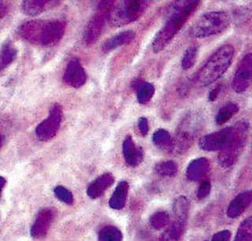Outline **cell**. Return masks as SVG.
Segmentation results:
<instances>
[{
  "mask_svg": "<svg viewBox=\"0 0 252 241\" xmlns=\"http://www.w3.org/2000/svg\"><path fill=\"white\" fill-rule=\"evenodd\" d=\"M185 227L186 224L176 220L163 232L161 236L159 237L158 241H179L183 235Z\"/></svg>",
  "mask_w": 252,
  "mask_h": 241,
  "instance_id": "obj_25",
  "label": "cell"
},
{
  "mask_svg": "<svg viewBox=\"0 0 252 241\" xmlns=\"http://www.w3.org/2000/svg\"><path fill=\"white\" fill-rule=\"evenodd\" d=\"M153 142L156 147L165 151H173L174 139L171 134L165 129H158L153 133Z\"/></svg>",
  "mask_w": 252,
  "mask_h": 241,
  "instance_id": "obj_22",
  "label": "cell"
},
{
  "mask_svg": "<svg viewBox=\"0 0 252 241\" xmlns=\"http://www.w3.org/2000/svg\"><path fill=\"white\" fill-rule=\"evenodd\" d=\"M55 217L53 209L45 208L38 212L36 219L32 226L31 235L34 239L43 238L48 233Z\"/></svg>",
  "mask_w": 252,
  "mask_h": 241,
  "instance_id": "obj_13",
  "label": "cell"
},
{
  "mask_svg": "<svg viewBox=\"0 0 252 241\" xmlns=\"http://www.w3.org/2000/svg\"><path fill=\"white\" fill-rule=\"evenodd\" d=\"M99 241H122L123 234L115 226H105L101 229L98 235Z\"/></svg>",
  "mask_w": 252,
  "mask_h": 241,
  "instance_id": "obj_28",
  "label": "cell"
},
{
  "mask_svg": "<svg viewBox=\"0 0 252 241\" xmlns=\"http://www.w3.org/2000/svg\"><path fill=\"white\" fill-rule=\"evenodd\" d=\"M198 50L199 48L197 45H191L190 47L187 49V51L185 52L184 56L181 60V67L183 69H189L194 66L197 56H198Z\"/></svg>",
  "mask_w": 252,
  "mask_h": 241,
  "instance_id": "obj_30",
  "label": "cell"
},
{
  "mask_svg": "<svg viewBox=\"0 0 252 241\" xmlns=\"http://www.w3.org/2000/svg\"><path fill=\"white\" fill-rule=\"evenodd\" d=\"M17 55V51L16 47L12 44V42H6L3 44L0 53V68L1 70H4L5 68L10 66L14 60H16Z\"/></svg>",
  "mask_w": 252,
  "mask_h": 241,
  "instance_id": "obj_23",
  "label": "cell"
},
{
  "mask_svg": "<svg viewBox=\"0 0 252 241\" xmlns=\"http://www.w3.org/2000/svg\"><path fill=\"white\" fill-rule=\"evenodd\" d=\"M249 134V123L246 120H241L233 126V134L230 142L222 151H220L218 161L222 168L233 166L242 155Z\"/></svg>",
  "mask_w": 252,
  "mask_h": 241,
  "instance_id": "obj_5",
  "label": "cell"
},
{
  "mask_svg": "<svg viewBox=\"0 0 252 241\" xmlns=\"http://www.w3.org/2000/svg\"><path fill=\"white\" fill-rule=\"evenodd\" d=\"M123 154L126 162L131 168H136L143 160L144 153L141 147L136 146L132 137L128 135L123 142Z\"/></svg>",
  "mask_w": 252,
  "mask_h": 241,
  "instance_id": "obj_14",
  "label": "cell"
},
{
  "mask_svg": "<svg viewBox=\"0 0 252 241\" xmlns=\"http://www.w3.org/2000/svg\"><path fill=\"white\" fill-rule=\"evenodd\" d=\"M231 23V17L224 11H211L200 16L190 29L194 38H207L224 31Z\"/></svg>",
  "mask_w": 252,
  "mask_h": 241,
  "instance_id": "obj_4",
  "label": "cell"
},
{
  "mask_svg": "<svg viewBox=\"0 0 252 241\" xmlns=\"http://www.w3.org/2000/svg\"><path fill=\"white\" fill-rule=\"evenodd\" d=\"M204 125V118L199 113H191L187 115L180 121L176 139L174 140V151L182 153L189 150L193 144L195 137Z\"/></svg>",
  "mask_w": 252,
  "mask_h": 241,
  "instance_id": "obj_7",
  "label": "cell"
},
{
  "mask_svg": "<svg viewBox=\"0 0 252 241\" xmlns=\"http://www.w3.org/2000/svg\"><path fill=\"white\" fill-rule=\"evenodd\" d=\"M252 84V53H248L237 68L232 79V88L237 93H243Z\"/></svg>",
  "mask_w": 252,
  "mask_h": 241,
  "instance_id": "obj_10",
  "label": "cell"
},
{
  "mask_svg": "<svg viewBox=\"0 0 252 241\" xmlns=\"http://www.w3.org/2000/svg\"><path fill=\"white\" fill-rule=\"evenodd\" d=\"M231 237V232L225 230V231H221L215 234L210 241H230Z\"/></svg>",
  "mask_w": 252,
  "mask_h": 241,
  "instance_id": "obj_35",
  "label": "cell"
},
{
  "mask_svg": "<svg viewBox=\"0 0 252 241\" xmlns=\"http://www.w3.org/2000/svg\"><path fill=\"white\" fill-rule=\"evenodd\" d=\"M252 204V190L242 192L232 200L228 207L227 214L230 218H237Z\"/></svg>",
  "mask_w": 252,
  "mask_h": 241,
  "instance_id": "obj_18",
  "label": "cell"
},
{
  "mask_svg": "<svg viewBox=\"0 0 252 241\" xmlns=\"http://www.w3.org/2000/svg\"><path fill=\"white\" fill-rule=\"evenodd\" d=\"M1 190L3 191L4 188H5V183H6V181H5V179L3 178V177H1Z\"/></svg>",
  "mask_w": 252,
  "mask_h": 241,
  "instance_id": "obj_38",
  "label": "cell"
},
{
  "mask_svg": "<svg viewBox=\"0 0 252 241\" xmlns=\"http://www.w3.org/2000/svg\"><path fill=\"white\" fill-rule=\"evenodd\" d=\"M211 183L209 180L205 179L200 183L199 187L197 190V198L204 199L210 194Z\"/></svg>",
  "mask_w": 252,
  "mask_h": 241,
  "instance_id": "obj_33",
  "label": "cell"
},
{
  "mask_svg": "<svg viewBox=\"0 0 252 241\" xmlns=\"http://www.w3.org/2000/svg\"><path fill=\"white\" fill-rule=\"evenodd\" d=\"M149 2L144 0H125L116 2L108 15L114 27H125L138 20L147 9Z\"/></svg>",
  "mask_w": 252,
  "mask_h": 241,
  "instance_id": "obj_6",
  "label": "cell"
},
{
  "mask_svg": "<svg viewBox=\"0 0 252 241\" xmlns=\"http://www.w3.org/2000/svg\"><path fill=\"white\" fill-rule=\"evenodd\" d=\"M114 182L115 178L112 174H103L90 183L87 189V194L91 199H96L105 194V191L113 185Z\"/></svg>",
  "mask_w": 252,
  "mask_h": 241,
  "instance_id": "obj_17",
  "label": "cell"
},
{
  "mask_svg": "<svg viewBox=\"0 0 252 241\" xmlns=\"http://www.w3.org/2000/svg\"><path fill=\"white\" fill-rule=\"evenodd\" d=\"M66 31V23L63 20H32L18 28L19 35L34 45L49 47L63 39Z\"/></svg>",
  "mask_w": 252,
  "mask_h": 241,
  "instance_id": "obj_2",
  "label": "cell"
},
{
  "mask_svg": "<svg viewBox=\"0 0 252 241\" xmlns=\"http://www.w3.org/2000/svg\"><path fill=\"white\" fill-rule=\"evenodd\" d=\"M239 105L235 103H229L220 107L216 116V122L217 125H222L226 123L228 120L235 116L239 112Z\"/></svg>",
  "mask_w": 252,
  "mask_h": 241,
  "instance_id": "obj_26",
  "label": "cell"
},
{
  "mask_svg": "<svg viewBox=\"0 0 252 241\" xmlns=\"http://www.w3.org/2000/svg\"><path fill=\"white\" fill-rule=\"evenodd\" d=\"M201 1H176L166 11L168 19L164 27L158 31L153 42L155 53H160L173 40L185 24L199 7Z\"/></svg>",
  "mask_w": 252,
  "mask_h": 241,
  "instance_id": "obj_1",
  "label": "cell"
},
{
  "mask_svg": "<svg viewBox=\"0 0 252 241\" xmlns=\"http://www.w3.org/2000/svg\"><path fill=\"white\" fill-rule=\"evenodd\" d=\"M232 134L233 126L205 135L200 139L198 142L200 149L205 151H220L228 145Z\"/></svg>",
  "mask_w": 252,
  "mask_h": 241,
  "instance_id": "obj_9",
  "label": "cell"
},
{
  "mask_svg": "<svg viewBox=\"0 0 252 241\" xmlns=\"http://www.w3.org/2000/svg\"><path fill=\"white\" fill-rule=\"evenodd\" d=\"M109 13L97 10L89 24L86 26L83 32V40L87 45H91L96 42L105 29V24L108 21Z\"/></svg>",
  "mask_w": 252,
  "mask_h": 241,
  "instance_id": "obj_11",
  "label": "cell"
},
{
  "mask_svg": "<svg viewBox=\"0 0 252 241\" xmlns=\"http://www.w3.org/2000/svg\"><path fill=\"white\" fill-rule=\"evenodd\" d=\"M138 128L139 131L141 132L142 136H146L150 130V126H149V121L146 117H141L138 120Z\"/></svg>",
  "mask_w": 252,
  "mask_h": 241,
  "instance_id": "obj_34",
  "label": "cell"
},
{
  "mask_svg": "<svg viewBox=\"0 0 252 241\" xmlns=\"http://www.w3.org/2000/svg\"><path fill=\"white\" fill-rule=\"evenodd\" d=\"M178 164L171 160L158 163L155 166L156 173L163 178H172L178 173Z\"/></svg>",
  "mask_w": 252,
  "mask_h": 241,
  "instance_id": "obj_27",
  "label": "cell"
},
{
  "mask_svg": "<svg viewBox=\"0 0 252 241\" xmlns=\"http://www.w3.org/2000/svg\"><path fill=\"white\" fill-rule=\"evenodd\" d=\"M129 192V184L126 181H122L117 184L114 194L111 196L109 206L115 210H121L126 205Z\"/></svg>",
  "mask_w": 252,
  "mask_h": 241,
  "instance_id": "obj_21",
  "label": "cell"
},
{
  "mask_svg": "<svg viewBox=\"0 0 252 241\" xmlns=\"http://www.w3.org/2000/svg\"><path fill=\"white\" fill-rule=\"evenodd\" d=\"M210 171V161L205 157H199L189 163L186 176L190 181H203Z\"/></svg>",
  "mask_w": 252,
  "mask_h": 241,
  "instance_id": "obj_16",
  "label": "cell"
},
{
  "mask_svg": "<svg viewBox=\"0 0 252 241\" xmlns=\"http://www.w3.org/2000/svg\"><path fill=\"white\" fill-rule=\"evenodd\" d=\"M135 38V32L131 30L128 31H122L119 32L118 34H116L113 37L109 38L108 40H106L104 44L102 45V52L105 54L113 52L114 50H116L117 48L125 46L126 44H129L130 42L133 41V39Z\"/></svg>",
  "mask_w": 252,
  "mask_h": 241,
  "instance_id": "obj_19",
  "label": "cell"
},
{
  "mask_svg": "<svg viewBox=\"0 0 252 241\" xmlns=\"http://www.w3.org/2000/svg\"><path fill=\"white\" fill-rule=\"evenodd\" d=\"M174 214L176 220L186 224L189 211V202L185 196H179L175 200L173 205Z\"/></svg>",
  "mask_w": 252,
  "mask_h": 241,
  "instance_id": "obj_24",
  "label": "cell"
},
{
  "mask_svg": "<svg viewBox=\"0 0 252 241\" xmlns=\"http://www.w3.org/2000/svg\"><path fill=\"white\" fill-rule=\"evenodd\" d=\"M6 13H7V5H5L3 1H1L0 2V17H1V19L4 18Z\"/></svg>",
  "mask_w": 252,
  "mask_h": 241,
  "instance_id": "obj_37",
  "label": "cell"
},
{
  "mask_svg": "<svg viewBox=\"0 0 252 241\" xmlns=\"http://www.w3.org/2000/svg\"><path fill=\"white\" fill-rule=\"evenodd\" d=\"M60 4L61 1L57 0H26L22 2L21 8L27 16H37Z\"/></svg>",
  "mask_w": 252,
  "mask_h": 241,
  "instance_id": "obj_15",
  "label": "cell"
},
{
  "mask_svg": "<svg viewBox=\"0 0 252 241\" xmlns=\"http://www.w3.org/2000/svg\"><path fill=\"white\" fill-rule=\"evenodd\" d=\"M234 241H252V217H249L241 223Z\"/></svg>",
  "mask_w": 252,
  "mask_h": 241,
  "instance_id": "obj_29",
  "label": "cell"
},
{
  "mask_svg": "<svg viewBox=\"0 0 252 241\" xmlns=\"http://www.w3.org/2000/svg\"><path fill=\"white\" fill-rule=\"evenodd\" d=\"M54 194L57 197V199L63 202V204L68 205H73V194H71L69 190L65 188L63 185H58L54 188Z\"/></svg>",
  "mask_w": 252,
  "mask_h": 241,
  "instance_id": "obj_32",
  "label": "cell"
},
{
  "mask_svg": "<svg viewBox=\"0 0 252 241\" xmlns=\"http://www.w3.org/2000/svg\"><path fill=\"white\" fill-rule=\"evenodd\" d=\"M87 81V73L79 60L73 59L68 63L63 74V82L74 89H80Z\"/></svg>",
  "mask_w": 252,
  "mask_h": 241,
  "instance_id": "obj_12",
  "label": "cell"
},
{
  "mask_svg": "<svg viewBox=\"0 0 252 241\" xmlns=\"http://www.w3.org/2000/svg\"><path fill=\"white\" fill-rule=\"evenodd\" d=\"M170 221L169 215L165 211H158L151 216L150 222L154 229L158 230L168 225Z\"/></svg>",
  "mask_w": 252,
  "mask_h": 241,
  "instance_id": "obj_31",
  "label": "cell"
},
{
  "mask_svg": "<svg viewBox=\"0 0 252 241\" xmlns=\"http://www.w3.org/2000/svg\"><path fill=\"white\" fill-rule=\"evenodd\" d=\"M234 56V48L225 44L211 55L210 58L195 75V81L201 87H206L216 82L225 73L231 66Z\"/></svg>",
  "mask_w": 252,
  "mask_h": 241,
  "instance_id": "obj_3",
  "label": "cell"
},
{
  "mask_svg": "<svg viewBox=\"0 0 252 241\" xmlns=\"http://www.w3.org/2000/svg\"><path fill=\"white\" fill-rule=\"evenodd\" d=\"M221 89H222V87H221L220 85H219V86L216 87L215 89H213V90H211L209 95H208V100H209L210 102L216 101V100L217 99V97L219 96L220 92H221Z\"/></svg>",
  "mask_w": 252,
  "mask_h": 241,
  "instance_id": "obj_36",
  "label": "cell"
},
{
  "mask_svg": "<svg viewBox=\"0 0 252 241\" xmlns=\"http://www.w3.org/2000/svg\"><path fill=\"white\" fill-rule=\"evenodd\" d=\"M63 110L60 104L53 105L49 116L35 128V135L42 142H49L57 135L63 121Z\"/></svg>",
  "mask_w": 252,
  "mask_h": 241,
  "instance_id": "obj_8",
  "label": "cell"
},
{
  "mask_svg": "<svg viewBox=\"0 0 252 241\" xmlns=\"http://www.w3.org/2000/svg\"><path fill=\"white\" fill-rule=\"evenodd\" d=\"M132 89L136 92L137 100L140 104L145 105L153 99L155 94V88L152 83L136 79L131 83Z\"/></svg>",
  "mask_w": 252,
  "mask_h": 241,
  "instance_id": "obj_20",
  "label": "cell"
}]
</instances>
